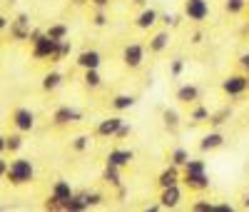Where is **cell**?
Listing matches in <instances>:
<instances>
[{
	"label": "cell",
	"mask_w": 249,
	"mask_h": 212,
	"mask_svg": "<svg viewBox=\"0 0 249 212\" xmlns=\"http://www.w3.org/2000/svg\"><path fill=\"white\" fill-rule=\"evenodd\" d=\"M105 180H107L110 185L120 187V185H122V180H120V167H115V165H107V167H105Z\"/></svg>",
	"instance_id": "27"
},
{
	"label": "cell",
	"mask_w": 249,
	"mask_h": 212,
	"mask_svg": "<svg viewBox=\"0 0 249 212\" xmlns=\"http://www.w3.org/2000/svg\"><path fill=\"white\" fill-rule=\"evenodd\" d=\"M23 147V133H13V135H5V153H18Z\"/></svg>",
	"instance_id": "21"
},
{
	"label": "cell",
	"mask_w": 249,
	"mask_h": 212,
	"mask_svg": "<svg viewBox=\"0 0 249 212\" xmlns=\"http://www.w3.org/2000/svg\"><path fill=\"white\" fill-rule=\"evenodd\" d=\"M182 70H184V62H182V60H172V68H170V73H172V75L177 77V75H179Z\"/></svg>",
	"instance_id": "38"
},
{
	"label": "cell",
	"mask_w": 249,
	"mask_h": 212,
	"mask_svg": "<svg viewBox=\"0 0 249 212\" xmlns=\"http://www.w3.org/2000/svg\"><path fill=\"white\" fill-rule=\"evenodd\" d=\"M135 5H144V0H135Z\"/></svg>",
	"instance_id": "48"
},
{
	"label": "cell",
	"mask_w": 249,
	"mask_h": 212,
	"mask_svg": "<svg viewBox=\"0 0 249 212\" xmlns=\"http://www.w3.org/2000/svg\"><path fill=\"white\" fill-rule=\"evenodd\" d=\"M172 165H177V167H184V162L187 160H190V153H187L184 150V147H175V150H172Z\"/></svg>",
	"instance_id": "26"
},
{
	"label": "cell",
	"mask_w": 249,
	"mask_h": 212,
	"mask_svg": "<svg viewBox=\"0 0 249 212\" xmlns=\"http://www.w3.org/2000/svg\"><path fill=\"white\" fill-rule=\"evenodd\" d=\"M80 120H82V113H77L75 108H70V105H62V108H57L53 113L55 125H70V122H80Z\"/></svg>",
	"instance_id": "9"
},
{
	"label": "cell",
	"mask_w": 249,
	"mask_h": 212,
	"mask_svg": "<svg viewBox=\"0 0 249 212\" xmlns=\"http://www.w3.org/2000/svg\"><path fill=\"white\" fill-rule=\"evenodd\" d=\"M5 153V135H0V155Z\"/></svg>",
	"instance_id": "45"
},
{
	"label": "cell",
	"mask_w": 249,
	"mask_h": 212,
	"mask_svg": "<svg viewBox=\"0 0 249 212\" xmlns=\"http://www.w3.org/2000/svg\"><path fill=\"white\" fill-rule=\"evenodd\" d=\"M53 195H55V197H57L62 205H65V202H68V200H70L75 193H72V187H70V182H68V180H57V182L53 185Z\"/></svg>",
	"instance_id": "16"
},
{
	"label": "cell",
	"mask_w": 249,
	"mask_h": 212,
	"mask_svg": "<svg viewBox=\"0 0 249 212\" xmlns=\"http://www.w3.org/2000/svg\"><path fill=\"white\" fill-rule=\"evenodd\" d=\"M247 88H249V75H247Z\"/></svg>",
	"instance_id": "49"
},
{
	"label": "cell",
	"mask_w": 249,
	"mask_h": 212,
	"mask_svg": "<svg viewBox=\"0 0 249 212\" xmlns=\"http://www.w3.org/2000/svg\"><path fill=\"white\" fill-rule=\"evenodd\" d=\"M130 130H132V127L122 122V125H120V130H117V135H115V137H124V135H130Z\"/></svg>",
	"instance_id": "41"
},
{
	"label": "cell",
	"mask_w": 249,
	"mask_h": 212,
	"mask_svg": "<svg viewBox=\"0 0 249 212\" xmlns=\"http://www.w3.org/2000/svg\"><path fill=\"white\" fill-rule=\"evenodd\" d=\"M192 42H202V33H195L192 35Z\"/></svg>",
	"instance_id": "46"
},
{
	"label": "cell",
	"mask_w": 249,
	"mask_h": 212,
	"mask_svg": "<svg viewBox=\"0 0 249 212\" xmlns=\"http://www.w3.org/2000/svg\"><path fill=\"white\" fill-rule=\"evenodd\" d=\"M70 50H72L70 40H68V38H65V40H60V45H57V55H55V62H60L62 58H68V55H70Z\"/></svg>",
	"instance_id": "31"
},
{
	"label": "cell",
	"mask_w": 249,
	"mask_h": 212,
	"mask_svg": "<svg viewBox=\"0 0 249 212\" xmlns=\"http://www.w3.org/2000/svg\"><path fill=\"white\" fill-rule=\"evenodd\" d=\"M85 200H88L90 207H95V205L102 202V195H100V193H85Z\"/></svg>",
	"instance_id": "35"
},
{
	"label": "cell",
	"mask_w": 249,
	"mask_h": 212,
	"mask_svg": "<svg viewBox=\"0 0 249 212\" xmlns=\"http://www.w3.org/2000/svg\"><path fill=\"white\" fill-rule=\"evenodd\" d=\"M13 125H15V130H20V133H30L35 127V113L30 108H18L13 113Z\"/></svg>",
	"instance_id": "4"
},
{
	"label": "cell",
	"mask_w": 249,
	"mask_h": 212,
	"mask_svg": "<svg viewBox=\"0 0 249 212\" xmlns=\"http://www.w3.org/2000/svg\"><path fill=\"white\" fill-rule=\"evenodd\" d=\"M157 20H160V13H157V10L144 8V10L140 13V18H137V28H140V30H150Z\"/></svg>",
	"instance_id": "14"
},
{
	"label": "cell",
	"mask_w": 249,
	"mask_h": 212,
	"mask_svg": "<svg viewBox=\"0 0 249 212\" xmlns=\"http://www.w3.org/2000/svg\"><path fill=\"white\" fill-rule=\"evenodd\" d=\"M132 160H135V153L127 150V147H115V150H110V155H107V165H115L120 170L127 167Z\"/></svg>",
	"instance_id": "10"
},
{
	"label": "cell",
	"mask_w": 249,
	"mask_h": 212,
	"mask_svg": "<svg viewBox=\"0 0 249 212\" xmlns=\"http://www.w3.org/2000/svg\"><path fill=\"white\" fill-rule=\"evenodd\" d=\"M184 15L190 20H195V23H202V20L210 15V3H207V0H187Z\"/></svg>",
	"instance_id": "3"
},
{
	"label": "cell",
	"mask_w": 249,
	"mask_h": 212,
	"mask_svg": "<svg viewBox=\"0 0 249 212\" xmlns=\"http://www.w3.org/2000/svg\"><path fill=\"white\" fill-rule=\"evenodd\" d=\"M57 45H60L57 40H53V38H48V35L43 33L40 38L33 40V55H35L37 60H55Z\"/></svg>",
	"instance_id": "2"
},
{
	"label": "cell",
	"mask_w": 249,
	"mask_h": 212,
	"mask_svg": "<svg viewBox=\"0 0 249 212\" xmlns=\"http://www.w3.org/2000/svg\"><path fill=\"white\" fill-rule=\"evenodd\" d=\"M62 85V75L60 73H48L45 77H43V90H55V88H60Z\"/></svg>",
	"instance_id": "25"
},
{
	"label": "cell",
	"mask_w": 249,
	"mask_h": 212,
	"mask_svg": "<svg viewBox=\"0 0 249 212\" xmlns=\"http://www.w3.org/2000/svg\"><path fill=\"white\" fill-rule=\"evenodd\" d=\"M242 200H244V207H249V193H247V195H244Z\"/></svg>",
	"instance_id": "47"
},
{
	"label": "cell",
	"mask_w": 249,
	"mask_h": 212,
	"mask_svg": "<svg viewBox=\"0 0 249 212\" xmlns=\"http://www.w3.org/2000/svg\"><path fill=\"white\" fill-rule=\"evenodd\" d=\"M100 62H102V55L97 50H82L77 55V65L82 70H92V68H100Z\"/></svg>",
	"instance_id": "12"
},
{
	"label": "cell",
	"mask_w": 249,
	"mask_h": 212,
	"mask_svg": "<svg viewBox=\"0 0 249 212\" xmlns=\"http://www.w3.org/2000/svg\"><path fill=\"white\" fill-rule=\"evenodd\" d=\"M192 210H195V212H210V210H212V202H207V200L192 202Z\"/></svg>",
	"instance_id": "34"
},
{
	"label": "cell",
	"mask_w": 249,
	"mask_h": 212,
	"mask_svg": "<svg viewBox=\"0 0 249 212\" xmlns=\"http://www.w3.org/2000/svg\"><path fill=\"white\" fill-rule=\"evenodd\" d=\"M160 20H162L164 25H170V23H172V25H177V18H172L170 13H164V15H160Z\"/></svg>",
	"instance_id": "40"
},
{
	"label": "cell",
	"mask_w": 249,
	"mask_h": 212,
	"mask_svg": "<svg viewBox=\"0 0 249 212\" xmlns=\"http://www.w3.org/2000/svg\"><path fill=\"white\" fill-rule=\"evenodd\" d=\"M122 122H124V120L117 117V115H115V117H107V120H102V122L97 125V130H95V133H97L100 137H115Z\"/></svg>",
	"instance_id": "11"
},
{
	"label": "cell",
	"mask_w": 249,
	"mask_h": 212,
	"mask_svg": "<svg viewBox=\"0 0 249 212\" xmlns=\"http://www.w3.org/2000/svg\"><path fill=\"white\" fill-rule=\"evenodd\" d=\"M90 205H88V200H85V195H72L65 205H62V210H68V212H80V210H88Z\"/></svg>",
	"instance_id": "20"
},
{
	"label": "cell",
	"mask_w": 249,
	"mask_h": 212,
	"mask_svg": "<svg viewBox=\"0 0 249 212\" xmlns=\"http://www.w3.org/2000/svg\"><path fill=\"white\" fill-rule=\"evenodd\" d=\"M90 3H92L97 10H107V8H110V0H90Z\"/></svg>",
	"instance_id": "39"
},
{
	"label": "cell",
	"mask_w": 249,
	"mask_h": 212,
	"mask_svg": "<svg viewBox=\"0 0 249 212\" xmlns=\"http://www.w3.org/2000/svg\"><path fill=\"white\" fill-rule=\"evenodd\" d=\"M68 33H70V30H68V25H62V23L50 25V28L45 30V35H48V38H53V40H57V42H60V40H65V38H68Z\"/></svg>",
	"instance_id": "24"
},
{
	"label": "cell",
	"mask_w": 249,
	"mask_h": 212,
	"mask_svg": "<svg viewBox=\"0 0 249 212\" xmlns=\"http://www.w3.org/2000/svg\"><path fill=\"white\" fill-rule=\"evenodd\" d=\"M45 210H62V202H60L55 195H50L48 202H45Z\"/></svg>",
	"instance_id": "36"
},
{
	"label": "cell",
	"mask_w": 249,
	"mask_h": 212,
	"mask_svg": "<svg viewBox=\"0 0 249 212\" xmlns=\"http://www.w3.org/2000/svg\"><path fill=\"white\" fill-rule=\"evenodd\" d=\"M164 125L167 127H177L179 125V115H177V110H164Z\"/></svg>",
	"instance_id": "33"
},
{
	"label": "cell",
	"mask_w": 249,
	"mask_h": 212,
	"mask_svg": "<svg viewBox=\"0 0 249 212\" xmlns=\"http://www.w3.org/2000/svg\"><path fill=\"white\" fill-rule=\"evenodd\" d=\"M222 90L230 95V97H239L244 95L249 88H247V75H230L224 82H222Z\"/></svg>",
	"instance_id": "5"
},
{
	"label": "cell",
	"mask_w": 249,
	"mask_h": 212,
	"mask_svg": "<svg viewBox=\"0 0 249 212\" xmlns=\"http://www.w3.org/2000/svg\"><path fill=\"white\" fill-rule=\"evenodd\" d=\"M5 28H8V18H5V15H0V33H3Z\"/></svg>",
	"instance_id": "44"
},
{
	"label": "cell",
	"mask_w": 249,
	"mask_h": 212,
	"mask_svg": "<svg viewBox=\"0 0 249 212\" xmlns=\"http://www.w3.org/2000/svg\"><path fill=\"white\" fill-rule=\"evenodd\" d=\"M192 120H195V122H204V120H210V110L202 108V105H197V108L192 110Z\"/></svg>",
	"instance_id": "32"
},
{
	"label": "cell",
	"mask_w": 249,
	"mask_h": 212,
	"mask_svg": "<svg viewBox=\"0 0 249 212\" xmlns=\"http://www.w3.org/2000/svg\"><path fill=\"white\" fill-rule=\"evenodd\" d=\"M92 23L97 25V28H102V25H107V15H105V10H100L95 18H92Z\"/></svg>",
	"instance_id": "37"
},
{
	"label": "cell",
	"mask_w": 249,
	"mask_h": 212,
	"mask_svg": "<svg viewBox=\"0 0 249 212\" xmlns=\"http://www.w3.org/2000/svg\"><path fill=\"white\" fill-rule=\"evenodd\" d=\"M5 177L10 180V185H28L35 177V167H33V162L28 157H15L8 165V175Z\"/></svg>",
	"instance_id": "1"
},
{
	"label": "cell",
	"mask_w": 249,
	"mask_h": 212,
	"mask_svg": "<svg viewBox=\"0 0 249 212\" xmlns=\"http://www.w3.org/2000/svg\"><path fill=\"white\" fill-rule=\"evenodd\" d=\"M199 173H207L204 160H187L184 162V175H199Z\"/></svg>",
	"instance_id": "23"
},
{
	"label": "cell",
	"mask_w": 249,
	"mask_h": 212,
	"mask_svg": "<svg viewBox=\"0 0 249 212\" xmlns=\"http://www.w3.org/2000/svg\"><path fill=\"white\" fill-rule=\"evenodd\" d=\"M10 38L18 40V42H23L30 38V20L28 15H18L15 20H10Z\"/></svg>",
	"instance_id": "6"
},
{
	"label": "cell",
	"mask_w": 249,
	"mask_h": 212,
	"mask_svg": "<svg viewBox=\"0 0 249 212\" xmlns=\"http://www.w3.org/2000/svg\"><path fill=\"white\" fill-rule=\"evenodd\" d=\"M224 8H227V13L237 15V13H242V10L247 8V0H227V3H224Z\"/></svg>",
	"instance_id": "30"
},
{
	"label": "cell",
	"mask_w": 249,
	"mask_h": 212,
	"mask_svg": "<svg viewBox=\"0 0 249 212\" xmlns=\"http://www.w3.org/2000/svg\"><path fill=\"white\" fill-rule=\"evenodd\" d=\"M177 100L184 102V105H195L199 100V90L197 85H182V88L177 90Z\"/></svg>",
	"instance_id": "13"
},
{
	"label": "cell",
	"mask_w": 249,
	"mask_h": 212,
	"mask_svg": "<svg viewBox=\"0 0 249 212\" xmlns=\"http://www.w3.org/2000/svg\"><path fill=\"white\" fill-rule=\"evenodd\" d=\"M8 165H10L8 160H3V157H0V180H3V177L8 175Z\"/></svg>",
	"instance_id": "42"
},
{
	"label": "cell",
	"mask_w": 249,
	"mask_h": 212,
	"mask_svg": "<svg viewBox=\"0 0 249 212\" xmlns=\"http://www.w3.org/2000/svg\"><path fill=\"white\" fill-rule=\"evenodd\" d=\"M142 60H144V48L140 45V42H130V45L124 48V53H122V62L127 68H140Z\"/></svg>",
	"instance_id": "7"
},
{
	"label": "cell",
	"mask_w": 249,
	"mask_h": 212,
	"mask_svg": "<svg viewBox=\"0 0 249 212\" xmlns=\"http://www.w3.org/2000/svg\"><path fill=\"white\" fill-rule=\"evenodd\" d=\"M167 45H170V35H167V33H157V35L150 40V50H152V53H162Z\"/></svg>",
	"instance_id": "22"
},
{
	"label": "cell",
	"mask_w": 249,
	"mask_h": 212,
	"mask_svg": "<svg viewBox=\"0 0 249 212\" xmlns=\"http://www.w3.org/2000/svg\"><path fill=\"white\" fill-rule=\"evenodd\" d=\"M224 145V135L222 133H207L204 137H202V142H199V147L204 153H210V150H217V147H222Z\"/></svg>",
	"instance_id": "15"
},
{
	"label": "cell",
	"mask_w": 249,
	"mask_h": 212,
	"mask_svg": "<svg viewBox=\"0 0 249 212\" xmlns=\"http://www.w3.org/2000/svg\"><path fill=\"white\" fill-rule=\"evenodd\" d=\"M135 95H115L112 97V108L117 110V113H124V110H130V108H135Z\"/></svg>",
	"instance_id": "19"
},
{
	"label": "cell",
	"mask_w": 249,
	"mask_h": 212,
	"mask_svg": "<svg viewBox=\"0 0 249 212\" xmlns=\"http://www.w3.org/2000/svg\"><path fill=\"white\" fill-rule=\"evenodd\" d=\"M88 147H90V137H88V135H77V137L72 140V150H75V153H85Z\"/></svg>",
	"instance_id": "29"
},
{
	"label": "cell",
	"mask_w": 249,
	"mask_h": 212,
	"mask_svg": "<svg viewBox=\"0 0 249 212\" xmlns=\"http://www.w3.org/2000/svg\"><path fill=\"white\" fill-rule=\"evenodd\" d=\"M239 65H242V68L247 70V75H249V53H244V55L239 58Z\"/></svg>",
	"instance_id": "43"
},
{
	"label": "cell",
	"mask_w": 249,
	"mask_h": 212,
	"mask_svg": "<svg viewBox=\"0 0 249 212\" xmlns=\"http://www.w3.org/2000/svg\"><path fill=\"white\" fill-rule=\"evenodd\" d=\"M184 185L192 187V190H207L210 187V177L207 173H199V175H184Z\"/></svg>",
	"instance_id": "17"
},
{
	"label": "cell",
	"mask_w": 249,
	"mask_h": 212,
	"mask_svg": "<svg viewBox=\"0 0 249 212\" xmlns=\"http://www.w3.org/2000/svg\"><path fill=\"white\" fill-rule=\"evenodd\" d=\"M177 182H179V167L177 165H170L160 175V187H170V185H177Z\"/></svg>",
	"instance_id": "18"
},
{
	"label": "cell",
	"mask_w": 249,
	"mask_h": 212,
	"mask_svg": "<svg viewBox=\"0 0 249 212\" xmlns=\"http://www.w3.org/2000/svg\"><path fill=\"white\" fill-rule=\"evenodd\" d=\"M85 85H88V88H100V85H102V77H100L97 68L85 70Z\"/></svg>",
	"instance_id": "28"
},
{
	"label": "cell",
	"mask_w": 249,
	"mask_h": 212,
	"mask_svg": "<svg viewBox=\"0 0 249 212\" xmlns=\"http://www.w3.org/2000/svg\"><path fill=\"white\" fill-rule=\"evenodd\" d=\"M182 202V190L179 185H170V187H162V195H160V205L164 210H172Z\"/></svg>",
	"instance_id": "8"
}]
</instances>
